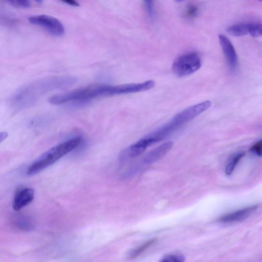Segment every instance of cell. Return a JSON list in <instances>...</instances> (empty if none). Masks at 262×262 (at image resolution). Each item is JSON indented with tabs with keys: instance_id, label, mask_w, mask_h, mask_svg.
I'll return each mask as SVG.
<instances>
[{
	"instance_id": "1",
	"label": "cell",
	"mask_w": 262,
	"mask_h": 262,
	"mask_svg": "<svg viewBox=\"0 0 262 262\" xmlns=\"http://www.w3.org/2000/svg\"><path fill=\"white\" fill-rule=\"evenodd\" d=\"M211 105L210 101H205L187 107L178 113L170 121L132 144L126 151L129 158L142 154L148 147L162 141L181 128Z\"/></svg>"
},
{
	"instance_id": "2",
	"label": "cell",
	"mask_w": 262,
	"mask_h": 262,
	"mask_svg": "<svg viewBox=\"0 0 262 262\" xmlns=\"http://www.w3.org/2000/svg\"><path fill=\"white\" fill-rule=\"evenodd\" d=\"M77 79L71 76H58L37 80L20 89L12 97L10 102L15 108H24L34 103L51 91L72 85Z\"/></svg>"
},
{
	"instance_id": "3",
	"label": "cell",
	"mask_w": 262,
	"mask_h": 262,
	"mask_svg": "<svg viewBox=\"0 0 262 262\" xmlns=\"http://www.w3.org/2000/svg\"><path fill=\"white\" fill-rule=\"evenodd\" d=\"M116 85L98 84L88 86L75 90L53 96L49 102L60 105L70 101H84L99 97L113 96L117 95Z\"/></svg>"
},
{
	"instance_id": "4",
	"label": "cell",
	"mask_w": 262,
	"mask_h": 262,
	"mask_svg": "<svg viewBox=\"0 0 262 262\" xmlns=\"http://www.w3.org/2000/svg\"><path fill=\"white\" fill-rule=\"evenodd\" d=\"M82 141L77 136L64 141L41 155L33 162L27 170L28 176L34 175L56 162L59 159L78 147Z\"/></svg>"
},
{
	"instance_id": "5",
	"label": "cell",
	"mask_w": 262,
	"mask_h": 262,
	"mask_svg": "<svg viewBox=\"0 0 262 262\" xmlns=\"http://www.w3.org/2000/svg\"><path fill=\"white\" fill-rule=\"evenodd\" d=\"M202 61L195 52H188L178 57L173 61L172 69L174 74L182 77L192 74L201 67Z\"/></svg>"
},
{
	"instance_id": "6",
	"label": "cell",
	"mask_w": 262,
	"mask_h": 262,
	"mask_svg": "<svg viewBox=\"0 0 262 262\" xmlns=\"http://www.w3.org/2000/svg\"><path fill=\"white\" fill-rule=\"evenodd\" d=\"M32 25L43 28L49 33L55 36H60L64 33V28L57 18L48 15H37L28 18Z\"/></svg>"
},
{
	"instance_id": "7",
	"label": "cell",
	"mask_w": 262,
	"mask_h": 262,
	"mask_svg": "<svg viewBox=\"0 0 262 262\" xmlns=\"http://www.w3.org/2000/svg\"><path fill=\"white\" fill-rule=\"evenodd\" d=\"M34 190L29 187H24L18 189L15 193L13 200V208L19 211L29 204L34 198Z\"/></svg>"
},
{
	"instance_id": "8",
	"label": "cell",
	"mask_w": 262,
	"mask_h": 262,
	"mask_svg": "<svg viewBox=\"0 0 262 262\" xmlns=\"http://www.w3.org/2000/svg\"><path fill=\"white\" fill-rule=\"evenodd\" d=\"M219 41L230 68L233 70L237 67L238 60L234 48L229 39L223 35H219Z\"/></svg>"
},
{
	"instance_id": "9",
	"label": "cell",
	"mask_w": 262,
	"mask_h": 262,
	"mask_svg": "<svg viewBox=\"0 0 262 262\" xmlns=\"http://www.w3.org/2000/svg\"><path fill=\"white\" fill-rule=\"evenodd\" d=\"M173 144L172 141L163 143L147 153L143 158V162L145 164H148L158 161L171 149Z\"/></svg>"
},
{
	"instance_id": "10",
	"label": "cell",
	"mask_w": 262,
	"mask_h": 262,
	"mask_svg": "<svg viewBox=\"0 0 262 262\" xmlns=\"http://www.w3.org/2000/svg\"><path fill=\"white\" fill-rule=\"evenodd\" d=\"M257 207V206H252L238 211L226 214L220 219V222L228 223L242 221L248 216Z\"/></svg>"
},
{
	"instance_id": "11",
	"label": "cell",
	"mask_w": 262,
	"mask_h": 262,
	"mask_svg": "<svg viewBox=\"0 0 262 262\" xmlns=\"http://www.w3.org/2000/svg\"><path fill=\"white\" fill-rule=\"evenodd\" d=\"M249 23L233 25L228 28L227 31L231 35L242 36L249 34Z\"/></svg>"
},
{
	"instance_id": "12",
	"label": "cell",
	"mask_w": 262,
	"mask_h": 262,
	"mask_svg": "<svg viewBox=\"0 0 262 262\" xmlns=\"http://www.w3.org/2000/svg\"><path fill=\"white\" fill-rule=\"evenodd\" d=\"M156 239H151L144 244L142 245L138 248L134 249L130 254V257L131 258H135L139 256L142 253H143L146 249L149 248L153 243L156 242Z\"/></svg>"
},
{
	"instance_id": "13",
	"label": "cell",
	"mask_w": 262,
	"mask_h": 262,
	"mask_svg": "<svg viewBox=\"0 0 262 262\" xmlns=\"http://www.w3.org/2000/svg\"><path fill=\"white\" fill-rule=\"evenodd\" d=\"M18 229L23 230L29 231L34 228L33 224L28 219L24 217L19 218L15 222Z\"/></svg>"
},
{
	"instance_id": "14",
	"label": "cell",
	"mask_w": 262,
	"mask_h": 262,
	"mask_svg": "<svg viewBox=\"0 0 262 262\" xmlns=\"http://www.w3.org/2000/svg\"><path fill=\"white\" fill-rule=\"evenodd\" d=\"M245 155V153L241 152L236 155L227 165L225 172L227 175H230L234 170L237 163L239 162L241 159Z\"/></svg>"
},
{
	"instance_id": "15",
	"label": "cell",
	"mask_w": 262,
	"mask_h": 262,
	"mask_svg": "<svg viewBox=\"0 0 262 262\" xmlns=\"http://www.w3.org/2000/svg\"><path fill=\"white\" fill-rule=\"evenodd\" d=\"M249 34L253 37L262 36V24L249 23Z\"/></svg>"
},
{
	"instance_id": "16",
	"label": "cell",
	"mask_w": 262,
	"mask_h": 262,
	"mask_svg": "<svg viewBox=\"0 0 262 262\" xmlns=\"http://www.w3.org/2000/svg\"><path fill=\"white\" fill-rule=\"evenodd\" d=\"M12 6L18 7L26 8L30 6V3L29 0H3Z\"/></svg>"
},
{
	"instance_id": "17",
	"label": "cell",
	"mask_w": 262,
	"mask_h": 262,
	"mask_svg": "<svg viewBox=\"0 0 262 262\" xmlns=\"http://www.w3.org/2000/svg\"><path fill=\"white\" fill-rule=\"evenodd\" d=\"M185 260L184 257L181 255L170 254L163 257L161 261L166 262H182Z\"/></svg>"
},
{
	"instance_id": "18",
	"label": "cell",
	"mask_w": 262,
	"mask_h": 262,
	"mask_svg": "<svg viewBox=\"0 0 262 262\" xmlns=\"http://www.w3.org/2000/svg\"><path fill=\"white\" fill-rule=\"evenodd\" d=\"M143 1L148 15L150 19H152L154 15V0H143Z\"/></svg>"
},
{
	"instance_id": "19",
	"label": "cell",
	"mask_w": 262,
	"mask_h": 262,
	"mask_svg": "<svg viewBox=\"0 0 262 262\" xmlns=\"http://www.w3.org/2000/svg\"><path fill=\"white\" fill-rule=\"evenodd\" d=\"M250 151L258 156H262V140L257 142L250 148Z\"/></svg>"
},
{
	"instance_id": "20",
	"label": "cell",
	"mask_w": 262,
	"mask_h": 262,
	"mask_svg": "<svg viewBox=\"0 0 262 262\" xmlns=\"http://www.w3.org/2000/svg\"><path fill=\"white\" fill-rule=\"evenodd\" d=\"M198 8L194 5H189L186 10V15L189 17H194L198 13Z\"/></svg>"
},
{
	"instance_id": "21",
	"label": "cell",
	"mask_w": 262,
	"mask_h": 262,
	"mask_svg": "<svg viewBox=\"0 0 262 262\" xmlns=\"http://www.w3.org/2000/svg\"><path fill=\"white\" fill-rule=\"evenodd\" d=\"M63 3L74 7H78L79 6V3L77 0H61Z\"/></svg>"
},
{
	"instance_id": "22",
	"label": "cell",
	"mask_w": 262,
	"mask_h": 262,
	"mask_svg": "<svg viewBox=\"0 0 262 262\" xmlns=\"http://www.w3.org/2000/svg\"><path fill=\"white\" fill-rule=\"evenodd\" d=\"M35 2L38 3H41L42 2V0H34Z\"/></svg>"
},
{
	"instance_id": "23",
	"label": "cell",
	"mask_w": 262,
	"mask_h": 262,
	"mask_svg": "<svg viewBox=\"0 0 262 262\" xmlns=\"http://www.w3.org/2000/svg\"><path fill=\"white\" fill-rule=\"evenodd\" d=\"M183 1H184V0H176V1L178 2H181Z\"/></svg>"
},
{
	"instance_id": "24",
	"label": "cell",
	"mask_w": 262,
	"mask_h": 262,
	"mask_svg": "<svg viewBox=\"0 0 262 262\" xmlns=\"http://www.w3.org/2000/svg\"><path fill=\"white\" fill-rule=\"evenodd\" d=\"M260 1H262V0H260Z\"/></svg>"
}]
</instances>
